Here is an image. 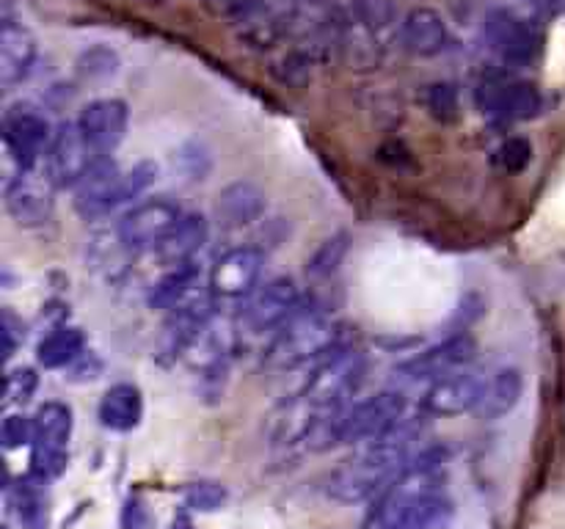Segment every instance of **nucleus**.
Wrapping results in <instances>:
<instances>
[{"mask_svg":"<svg viewBox=\"0 0 565 529\" xmlns=\"http://www.w3.org/2000/svg\"><path fill=\"white\" fill-rule=\"evenodd\" d=\"M73 433V411L64 403H45L34 414V452H31V472L40 480L58 477L67 466V444Z\"/></svg>","mask_w":565,"mask_h":529,"instance_id":"nucleus-7","label":"nucleus"},{"mask_svg":"<svg viewBox=\"0 0 565 529\" xmlns=\"http://www.w3.org/2000/svg\"><path fill=\"white\" fill-rule=\"evenodd\" d=\"M364 375H367V359L356 348L340 345L323 356L309 375L307 386H303L301 400L314 411H325V408H345L347 400L356 395L362 386Z\"/></svg>","mask_w":565,"mask_h":529,"instance_id":"nucleus-5","label":"nucleus"},{"mask_svg":"<svg viewBox=\"0 0 565 529\" xmlns=\"http://www.w3.org/2000/svg\"><path fill=\"white\" fill-rule=\"evenodd\" d=\"M455 518V505L447 499V494L442 491H433L428 494L420 505L414 507L411 518L406 521L403 529H450Z\"/></svg>","mask_w":565,"mask_h":529,"instance_id":"nucleus-27","label":"nucleus"},{"mask_svg":"<svg viewBox=\"0 0 565 529\" xmlns=\"http://www.w3.org/2000/svg\"><path fill=\"white\" fill-rule=\"evenodd\" d=\"M36 392V373L29 367L12 370L7 375V403H29L31 395Z\"/></svg>","mask_w":565,"mask_h":529,"instance_id":"nucleus-33","label":"nucleus"},{"mask_svg":"<svg viewBox=\"0 0 565 529\" xmlns=\"http://www.w3.org/2000/svg\"><path fill=\"white\" fill-rule=\"evenodd\" d=\"M202 301H208V298L202 296V274H199V268L193 262L171 265V271H168L149 293V307L166 315L197 307V304Z\"/></svg>","mask_w":565,"mask_h":529,"instance_id":"nucleus-20","label":"nucleus"},{"mask_svg":"<svg viewBox=\"0 0 565 529\" xmlns=\"http://www.w3.org/2000/svg\"><path fill=\"white\" fill-rule=\"evenodd\" d=\"M409 400L403 389H387L367 400L347 403L340 414V444H364L409 422Z\"/></svg>","mask_w":565,"mask_h":529,"instance_id":"nucleus-6","label":"nucleus"},{"mask_svg":"<svg viewBox=\"0 0 565 529\" xmlns=\"http://www.w3.org/2000/svg\"><path fill=\"white\" fill-rule=\"evenodd\" d=\"M0 439L7 450H18L34 441V419L23 417V414H12V417L3 419V428H0Z\"/></svg>","mask_w":565,"mask_h":529,"instance_id":"nucleus-32","label":"nucleus"},{"mask_svg":"<svg viewBox=\"0 0 565 529\" xmlns=\"http://www.w3.org/2000/svg\"><path fill=\"white\" fill-rule=\"evenodd\" d=\"M171 529H193V524L188 521V518H177V521L171 524Z\"/></svg>","mask_w":565,"mask_h":529,"instance_id":"nucleus-37","label":"nucleus"},{"mask_svg":"<svg viewBox=\"0 0 565 529\" xmlns=\"http://www.w3.org/2000/svg\"><path fill=\"white\" fill-rule=\"evenodd\" d=\"M141 417H144V397H141L139 386L117 384L102 395L100 400L102 428L117 430V433H128V430L139 428Z\"/></svg>","mask_w":565,"mask_h":529,"instance_id":"nucleus-24","label":"nucleus"},{"mask_svg":"<svg viewBox=\"0 0 565 529\" xmlns=\"http://www.w3.org/2000/svg\"><path fill=\"white\" fill-rule=\"evenodd\" d=\"M477 106L502 122H527L543 111V97L527 80H488L477 89Z\"/></svg>","mask_w":565,"mask_h":529,"instance_id":"nucleus-16","label":"nucleus"},{"mask_svg":"<svg viewBox=\"0 0 565 529\" xmlns=\"http://www.w3.org/2000/svg\"><path fill=\"white\" fill-rule=\"evenodd\" d=\"M3 340H7V359L14 356L18 351V326H14L12 315H3Z\"/></svg>","mask_w":565,"mask_h":529,"instance_id":"nucleus-36","label":"nucleus"},{"mask_svg":"<svg viewBox=\"0 0 565 529\" xmlns=\"http://www.w3.org/2000/svg\"><path fill=\"white\" fill-rule=\"evenodd\" d=\"M358 25L367 31H384L395 23V0H351Z\"/></svg>","mask_w":565,"mask_h":529,"instance_id":"nucleus-28","label":"nucleus"},{"mask_svg":"<svg viewBox=\"0 0 565 529\" xmlns=\"http://www.w3.org/2000/svg\"><path fill=\"white\" fill-rule=\"evenodd\" d=\"M486 40L502 62L519 64V67L532 64L538 58V53H541V31H538V23L524 18V14L513 12V9H502V12H494L488 18Z\"/></svg>","mask_w":565,"mask_h":529,"instance_id":"nucleus-13","label":"nucleus"},{"mask_svg":"<svg viewBox=\"0 0 565 529\" xmlns=\"http://www.w3.org/2000/svg\"><path fill=\"white\" fill-rule=\"evenodd\" d=\"M36 62V40L18 18L3 12L0 23V84L14 89L31 75Z\"/></svg>","mask_w":565,"mask_h":529,"instance_id":"nucleus-19","label":"nucleus"},{"mask_svg":"<svg viewBox=\"0 0 565 529\" xmlns=\"http://www.w3.org/2000/svg\"><path fill=\"white\" fill-rule=\"evenodd\" d=\"M56 128L40 108L18 102L3 113V141L20 168H36L47 157Z\"/></svg>","mask_w":565,"mask_h":529,"instance_id":"nucleus-9","label":"nucleus"},{"mask_svg":"<svg viewBox=\"0 0 565 529\" xmlns=\"http://www.w3.org/2000/svg\"><path fill=\"white\" fill-rule=\"evenodd\" d=\"M157 179V166L149 161L135 163L133 168L122 172L111 157H100L84 183L75 188V210L86 221L111 216L122 205L144 196L149 185Z\"/></svg>","mask_w":565,"mask_h":529,"instance_id":"nucleus-3","label":"nucleus"},{"mask_svg":"<svg viewBox=\"0 0 565 529\" xmlns=\"http://www.w3.org/2000/svg\"><path fill=\"white\" fill-rule=\"evenodd\" d=\"M204 243H208V221L202 216H197V212H182L179 223L163 240L157 254L168 265H185V262H193V256L202 251Z\"/></svg>","mask_w":565,"mask_h":529,"instance_id":"nucleus-25","label":"nucleus"},{"mask_svg":"<svg viewBox=\"0 0 565 529\" xmlns=\"http://www.w3.org/2000/svg\"><path fill=\"white\" fill-rule=\"evenodd\" d=\"M400 42H403V47L411 56H439L450 42L447 23H444V18L436 9H411V12L406 14L403 25H400Z\"/></svg>","mask_w":565,"mask_h":529,"instance_id":"nucleus-21","label":"nucleus"},{"mask_svg":"<svg viewBox=\"0 0 565 529\" xmlns=\"http://www.w3.org/2000/svg\"><path fill=\"white\" fill-rule=\"evenodd\" d=\"M130 113L122 100H95L80 111L78 128L100 157H111V152L128 135Z\"/></svg>","mask_w":565,"mask_h":529,"instance_id":"nucleus-18","label":"nucleus"},{"mask_svg":"<svg viewBox=\"0 0 565 529\" xmlns=\"http://www.w3.org/2000/svg\"><path fill=\"white\" fill-rule=\"evenodd\" d=\"M53 188L51 177L36 174V168H20L18 177L7 185V210L20 227H45L53 218Z\"/></svg>","mask_w":565,"mask_h":529,"instance_id":"nucleus-17","label":"nucleus"},{"mask_svg":"<svg viewBox=\"0 0 565 529\" xmlns=\"http://www.w3.org/2000/svg\"><path fill=\"white\" fill-rule=\"evenodd\" d=\"M532 161V144L527 139H508L497 150V163L505 172H524Z\"/></svg>","mask_w":565,"mask_h":529,"instance_id":"nucleus-31","label":"nucleus"},{"mask_svg":"<svg viewBox=\"0 0 565 529\" xmlns=\"http://www.w3.org/2000/svg\"><path fill=\"white\" fill-rule=\"evenodd\" d=\"M124 529H146V513L139 502H130L124 510Z\"/></svg>","mask_w":565,"mask_h":529,"instance_id":"nucleus-35","label":"nucleus"},{"mask_svg":"<svg viewBox=\"0 0 565 529\" xmlns=\"http://www.w3.org/2000/svg\"><path fill=\"white\" fill-rule=\"evenodd\" d=\"M185 502H188V507L202 513L221 510L226 502V488L219 483H193L185 491Z\"/></svg>","mask_w":565,"mask_h":529,"instance_id":"nucleus-29","label":"nucleus"},{"mask_svg":"<svg viewBox=\"0 0 565 529\" xmlns=\"http://www.w3.org/2000/svg\"><path fill=\"white\" fill-rule=\"evenodd\" d=\"M301 293H298L296 282L279 276L265 285H259L252 296L243 301L241 315H237V329L246 334H268V331H279L285 320L301 307Z\"/></svg>","mask_w":565,"mask_h":529,"instance_id":"nucleus-8","label":"nucleus"},{"mask_svg":"<svg viewBox=\"0 0 565 529\" xmlns=\"http://www.w3.org/2000/svg\"><path fill=\"white\" fill-rule=\"evenodd\" d=\"M521 392H524V378L516 367H502L494 370L486 375V392H483L480 408H477V417L480 419H502L519 406Z\"/></svg>","mask_w":565,"mask_h":529,"instance_id":"nucleus-23","label":"nucleus"},{"mask_svg":"<svg viewBox=\"0 0 565 529\" xmlns=\"http://www.w3.org/2000/svg\"><path fill=\"white\" fill-rule=\"evenodd\" d=\"M486 375L477 370H458L444 378L433 381L422 397V408L433 417H461V414H477L486 392Z\"/></svg>","mask_w":565,"mask_h":529,"instance_id":"nucleus-15","label":"nucleus"},{"mask_svg":"<svg viewBox=\"0 0 565 529\" xmlns=\"http://www.w3.org/2000/svg\"><path fill=\"white\" fill-rule=\"evenodd\" d=\"M219 7L226 18L243 23V20H248V14L257 9V0H219Z\"/></svg>","mask_w":565,"mask_h":529,"instance_id":"nucleus-34","label":"nucleus"},{"mask_svg":"<svg viewBox=\"0 0 565 529\" xmlns=\"http://www.w3.org/2000/svg\"><path fill=\"white\" fill-rule=\"evenodd\" d=\"M86 356V337L78 326H56L36 345V362L45 370L73 367Z\"/></svg>","mask_w":565,"mask_h":529,"instance_id":"nucleus-26","label":"nucleus"},{"mask_svg":"<svg viewBox=\"0 0 565 529\" xmlns=\"http://www.w3.org/2000/svg\"><path fill=\"white\" fill-rule=\"evenodd\" d=\"M298 3H309V7H323L329 0H298Z\"/></svg>","mask_w":565,"mask_h":529,"instance_id":"nucleus-38","label":"nucleus"},{"mask_svg":"<svg viewBox=\"0 0 565 529\" xmlns=\"http://www.w3.org/2000/svg\"><path fill=\"white\" fill-rule=\"evenodd\" d=\"M97 161H100V155H97L95 146L86 141V135L80 133L78 122L62 124V128H56L53 144L51 150H47L45 174L51 177V183L56 185V188L75 190L84 183L86 174L95 168Z\"/></svg>","mask_w":565,"mask_h":529,"instance_id":"nucleus-12","label":"nucleus"},{"mask_svg":"<svg viewBox=\"0 0 565 529\" xmlns=\"http://www.w3.org/2000/svg\"><path fill=\"white\" fill-rule=\"evenodd\" d=\"M442 463L439 450H428L411 461V466L384 491L375 496L373 510L358 529H403L414 507L433 491H442Z\"/></svg>","mask_w":565,"mask_h":529,"instance_id":"nucleus-4","label":"nucleus"},{"mask_svg":"<svg viewBox=\"0 0 565 529\" xmlns=\"http://www.w3.org/2000/svg\"><path fill=\"white\" fill-rule=\"evenodd\" d=\"M425 102H428V111H431L436 119H442V122H453V119H458V95H455V89L450 84L431 86L425 95Z\"/></svg>","mask_w":565,"mask_h":529,"instance_id":"nucleus-30","label":"nucleus"},{"mask_svg":"<svg viewBox=\"0 0 565 529\" xmlns=\"http://www.w3.org/2000/svg\"><path fill=\"white\" fill-rule=\"evenodd\" d=\"M417 439H420V425L409 419L378 439L364 441L356 455L342 461V466L331 472L325 494L345 505H358L373 496H381L411 466L414 461L411 447Z\"/></svg>","mask_w":565,"mask_h":529,"instance_id":"nucleus-1","label":"nucleus"},{"mask_svg":"<svg viewBox=\"0 0 565 529\" xmlns=\"http://www.w3.org/2000/svg\"><path fill=\"white\" fill-rule=\"evenodd\" d=\"M342 345V326L318 304H301L268 345V364L276 370H296L320 362Z\"/></svg>","mask_w":565,"mask_h":529,"instance_id":"nucleus-2","label":"nucleus"},{"mask_svg":"<svg viewBox=\"0 0 565 529\" xmlns=\"http://www.w3.org/2000/svg\"><path fill=\"white\" fill-rule=\"evenodd\" d=\"M265 254L257 245H235L215 260L208 287L221 301H246L259 287Z\"/></svg>","mask_w":565,"mask_h":529,"instance_id":"nucleus-11","label":"nucleus"},{"mask_svg":"<svg viewBox=\"0 0 565 529\" xmlns=\"http://www.w3.org/2000/svg\"><path fill=\"white\" fill-rule=\"evenodd\" d=\"M215 212H219V221L230 229L248 227V223L259 221L265 212V194L254 183H232L226 185L219 194L215 201Z\"/></svg>","mask_w":565,"mask_h":529,"instance_id":"nucleus-22","label":"nucleus"},{"mask_svg":"<svg viewBox=\"0 0 565 529\" xmlns=\"http://www.w3.org/2000/svg\"><path fill=\"white\" fill-rule=\"evenodd\" d=\"M472 356H475V342H472L469 337H450V340L422 351L420 356H414L411 362L400 364L398 381L403 386H425L428 389L433 381L469 367Z\"/></svg>","mask_w":565,"mask_h":529,"instance_id":"nucleus-14","label":"nucleus"},{"mask_svg":"<svg viewBox=\"0 0 565 529\" xmlns=\"http://www.w3.org/2000/svg\"><path fill=\"white\" fill-rule=\"evenodd\" d=\"M179 218H182V210L171 199L155 196V199L130 207L119 221L117 234L128 245V251H157L177 227Z\"/></svg>","mask_w":565,"mask_h":529,"instance_id":"nucleus-10","label":"nucleus"}]
</instances>
